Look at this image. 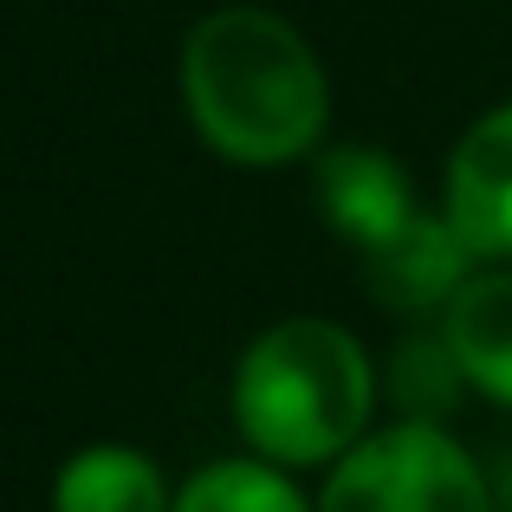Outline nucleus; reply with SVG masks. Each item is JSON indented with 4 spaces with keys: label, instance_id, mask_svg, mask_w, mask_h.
Masks as SVG:
<instances>
[{
    "label": "nucleus",
    "instance_id": "f257e3e1",
    "mask_svg": "<svg viewBox=\"0 0 512 512\" xmlns=\"http://www.w3.org/2000/svg\"><path fill=\"white\" fill-rule=\"evenodd\" d=\"M182 98L201 143L247 169L305 156L331 111L318 52L266 7H221L195 20L182 46Z\"/></svg>",
    "mask_w": 512,
    "mask_h": 512
},
{
    "label": "nucleus",
    "instance_id": "f03ea898",
    "mask_svg": "<svg viewBox=\"0 0 512 512\" xmlns=\"http://www.w3.org/2000/svg\"><path fill=\"white\" fill-rule=\"evenodd\" d=\"M370 402V357L331 318H286L266 338H253L234 370L240 435L279 467L344 461L363 441Z\"/></svg>",
    "mask_w": 512,
    "mask_h": 512
},
{
    "label": "nucleus",
    "instance_id": "7ed1b4c3",
    "mask_svg": "<svg viewBox=\"0 0 512 512\" xmlns=\"http://www.w3.org/2000/svg\"><path fill=\"white\" fill-rule=\"evenodd\" d=\"M318 512H493V487L435 422H396L331 467Z\"/></svg>",
    "mask_w": 512,
    "mask_h": 512
},
{
    "label": "nucleus",
    "instance_id": "20e7f679",
    "mask_svg": "<svg viewBox=\"0 0 512 512\" xmlns=\"http://www.w3.org/2000/svg\"><path fill=\"white\" fill-rule=\"evenodd\" d=\"M448 227L467 240V253L500 260L512 253V104L487 111L448 163Z\"/></svg>",
    "mask_w": 512,
    "mask_h": 512
},
{
    "label": "nucleus",
    "instance_id": "39448f33",
    "mask_svg": "<svg viewBox=\"0 0 512 512\" xmlns=\"http://www.w3.org/2000/svg\"><path fill=\"white\" fill-rule=\"evenodd\" d=\"M467 240L448 227V214H415L389 247L363 253V286L389 305V312H448L454 292L467 286Z\"/></svg>",
    "mask_w": 512,
    "mask_h": 512
},
{
    "label": "nucleus",
    "instance_id": "423d86ee",
    "mask_svg": "<svg viewBox=\"0 0 512 512\" xmlns=\"http://www.w3.org/2000/svg\"><path fill=\"white\" fill-rule=\"evenodd\" d=\"M318 201H325L331 227H338L344 240H357L363 253L389 247V240L415 221L409 182H402V169L389 163L383 150H331L325 163H318Z\"/></svg>",
    "mask_w": 512,
    "mask_h": 512
},
{
    "label": "nucleus",
    "instance_id": "0eeeda50",
    "mask_svg": "<svg viewBox=\"0 0 512 512\" xmlns=\"http://www.w3.org/2000/svg\"><path fill=\"white\" fill-rule=\"evenodd\" d=\"M441 344L480 396L512 409V273H474L441 312Z\"/></svg>",
    "mask_w": 512,
    "mask_h": 512
},
{
    "label": "nucleus",
    "instance_id": "6e6552de",
    "mask_svg": "<svg viewBox=\"0 0 512 512\" xmlns=\"http://www.w3.org/2000/svg\"><path fill=\"white\" fill-rule=\"evenodd\" d=\"M52 512H175L163 474L137 448H85L59 467Z\"/></svg>",
    "mask_w": 512,
    "mask_h": 512
},
{
    "label": "nucleus",
    "instance_id": "1a4fd4ad",
    "mask_svg": "<svg viewBox=\"0 0 512 512\" xmlns=\"http://www.w3.org/2000/svg\"><path fill=\"white\" fill-rule=\"evenodd\" d=\"M175 512H312V506L266 461H214L175 493Z\"/></svg>",
    "mask_w": 512,
    "mask_h": 512
},
{
    "label": "nucleus",
    "instance_id": "9d476101",
    "mask_svg": "<svg viewBox=\"0 0 512 512\" xmlns=\"http://www.w3.org/2000/svg\"><path fill=\"white\" fill-rule=\"evenodd\" d=\"M396 383H402V409H409L415 422H435L454 402V383H467V376H461V363H454V350L441 338H422V344L402 350Z\"/></svg>",
    "mask_w": 512,
    "mask_h": 512
}]
</instances>
